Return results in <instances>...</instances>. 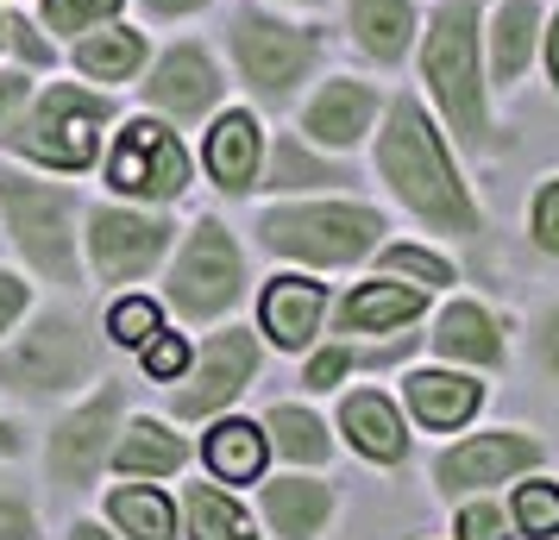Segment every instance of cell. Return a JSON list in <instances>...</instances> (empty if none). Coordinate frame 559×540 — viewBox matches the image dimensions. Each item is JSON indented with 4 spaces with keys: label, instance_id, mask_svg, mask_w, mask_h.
<instances>
[{
    "label": "cell",
    "instance_id": "ba28073f",
    "mask_svg": "<svg viewBox=\"0 0 559 540\" xmlns=\"http://www.w3.org/2000/svg\"><path fill=\"white\" fill-rule=\"evenodd\" d=\"M233 51H239V70L252 76V88L283 95V88L308 70L314 38L296 32V26H283V20H264V13H239V20H233Z\"/></svg>",
    "mask_w": 559,
    "mask_h": 540
},
{
    "label": "cell",
    "instance_id": "f1b7e54d",
    "mask_svg": "<svg viewBox=\"0 0 559 540\" xmlns=\"http://www.w3.org/2000/svg\"><path fill=\"white\" fill-rule=\"evenodd\" d=\"M76 57H82L88 76L120 82V76H132V70L145 63V38H139V32H102V38H88Z\"/></svg>",
    "mask_w": 559,
    "mask_h": 540
},
{
    "label": "cell",
    "instance_id": "6da1fadb",
    "mask_svg": "<svg viewBox=\"0 0 559 540\" xmlns=\"http://www.w3.org/2000/svg\"><path fill=\"white\" fill-rule=\"evenodd\" d=\"M378 157H383L390 189H396L421 220H433V227H447V232L478 227V214H472V202H465V189H459V177H453V164H447V145L433 139L428 113L415 101L390 107V127H383Z\"/></svg>",
    "mask_w": 559,
    "mask_h": 540
},
{
    "label": "cell",
    "instance_id": "8d00e7d4",
    "mask_svg": "<svg viewBox=\"0 0 559 540\" xmlns=\"http://www.w3.org/2000/svg\"><path fill=\"white\" fill-rule=\"evenodd\" d=\"M182 364H189L182 339L157 327V339H145V371H152V377H182Z\"/></svg>",
    "mask_w": 559,
    "mask_h": 540
},
{
    "label": "cell",
    "instance_id": "e0dca14e",
    "mask_svg": "<svg viewBox=\"0 0 559 540\" xmlns=\"http://www.w3.org/2000/svg\"><path fill=\"white\" fill-rule=\"evenodd\" d=\"M321 327V284L308 277H277L264 289V334L277 346H308V334Z\"/></svg>",
    "mask_w": 559,
    "mask_h": 540
},
{
    "label": "cell",
    "instance_id": "4dcf8cb0",
    "mask_svg": "<svg viewBox=\"0 0 559 540\" xmlns=\"http://www.w3.org/2000/svg\"><path fill=\"white\" fill-rule=\"evenodd\" d=\"M321 182H346L333 164H321V157H308L296 139H283L277 145V177H271V189H321Z\"/></svg>",
    "mask_w": 559,
    "mask_h": 540
},
{
    "label": "cell",
    "instance_id": "74e56055",
    "mask_svg": "<svg viewBox=\"0 0 559 540\" xmlns=\"http://www.w3.org/2000/svg\"><path fill=\"white\" fill-rule=\"evenodd\" d=\"M534 239H540L547 252H559V182H547L540 202H534Z\"/></svg>",
    "mask_w": 559,
    "mask_h": 540
},
{
    "label": "cell",
    "instance_id": "f35d334b",
    "mask_svg": "<svg viewBox=\"0 0 559 540\" xmlns=\"http://www.w3.org/2000/svg\"><path fill=\"white\" fill-rule=\"evenodd\" d=\"M346 371H353V352H346V346H333V352H321V359L308 364V389H333Z\"/></svg>",
    "mask_w": 559,
    "mask_h": 540
},
{
    "label": "cell",
    "instance_id": "7a4b0ae2",
    "mask_svg": "<svg viewBox=\"0 0 559 540\" xmlns=\"http://www.w3.org/2000/svg\"><path fill=\"white\" fill-rule=\"evenodd\" d=\"M378 214L353 202H302V207H277L258 220V239L283 257H308V264H353L371 252L378 239Z\"/></svg>",
    "mask_w": 559,
    "mask_h": 540
},
{
    "label": "cell",
    "instance_id": "f6af8a7d",
    "mask_svg": "<svg viewBox=\"0 0 559 540\" xmlns=\"http://www.w3.org/2000/svg\"><path fill=\"white\" fill-rule=\"evenodd\" d=\"M547 63H554V88H559V20H554V38H547Z\"/></svg>",
    "mask_w": 559,
    "mask_h": 540
},
{
    "label": "cell",
    "instance_id": "603a6c76",
    "mask_svg": "<svg viewBox=\"0 0 559 540\" xmlns=\"http://www.w3.org/2000/svg\"><path fill=\"white\" fill-rule=\"evenodd\" d=\"M107 515L127 528L132 540H177V509L164 490H145V484H127L107 496Z\"/></svg>",
    "mask_w": 559,
    "mask_h": 540
},
{
    "label": "cell",
    "instance_id": "ab89813d",
    "mask_svg": "<svg viewBox=\"0 0 559 540\" xmlns=\"http://www.w3.org/2000/svg\"><path fill=\"white\" fill-rule=\"evenodd\" d=\"M0 540H38L32 509L20 503V496H7V490H0Z\"/></svg>",
    "mask_w": 559,
    "mask_h": 540
},
{
    "label": "cell",
    "instance_id": "484cf974",
    "mask_svg": "<svg viewBox=\"0 0 559 540\" xmlns=\"http://www.w3.org/2000/svg\"><path fill=\"white\" fill-rule=\"evenodd\" d=\"M353 26H358V45L390 63L408 45V0H353Z\"/></svg>",
    "mask_w": 559,
    "mask_h": 540
},
{
    "label": "cell",
    "instance_id": "7402d4cb",
    "mask_svg": "<svg viewBox=\"0 0 559 540\" xmlns=\"http://www.w3.org/2000/svg\"><path fill=\"white\" fill-rule=\"evenodd\" d=\"M415 314H421V289L371 284V289H358V296H346L340 327H346V334H378V327H403V321H415Z\"/></svg>",
    "mask_w": 559,
    "mask_h": 540
},
{
    "label": "cell",
    "instance_id": "4316f807",
    "mask_svg": "<svg viewBox=\"0 0 559 540\" xmlns=\"http://www.w3.org/2000/svg\"><path fill=\"white\" fill-rule=\"evenodd\" d=\"M534 13L528 0H509L503 13H497V32H490V70L497 82H515L522 76V63H528V45H534Z\"/></svg>",
    "mask_w": 559,
    "mask_h": 540
},
{
    "label": "cell",
    "instance_id": "30bf717a",
    "mask_svg": "<svg viewBox=\"0 0 559 540\" xmlns=\"http://www.w3.org/2000/svg\"><path fill=\"white\" fill-rule=\"evenodd\" d=\"M258 371V339L252 334H214L207 339V352L195 359V371H189V384L177 389V415H214L227 409L233 396L246 389V377Z\"/></svg>",
    "mask_w": 559,
    "mask_h": 540
},
{
    "label": "cell",
    "instance_id": "d6a6232c",
    "mask_svg": "<svg viewBox=\"0 0 559 540\" xmlns=\"http://www.w3.org/2000/svg\"><path fill=\"white\" fill-rule=\"evenodd\" d=\"M107 334L120 339V346H145V339L157 334V309L145 302V296H127L120 309L107 314Z\"/></svg>",
    "mask_w": 559,
    "mask_h": 540
},
{
    "label": "cell",
    "instance_id": "7c38bea8",
    "mask_svg": "<svg viewBox=\"0 0 559 540\" xmlns=\"http://www.w3.org/2000/svg\"><path fill=\"white\" fill-rule=\"evenodd\" d=\"M88 245H95L102 277H139V271H152L157 252L170 245V227L152 220V214L107 207V214H95V227H88Z\"/></svg>",
    "mask_w": 559,
    "mask_h": 540
},
{
    "label": "cell",
    "instance_id": "8992f818",
    "mask_svg": "<svg viewBox=\"0 0 559 540\" xmlns=\"http://www.w3.org/2000/svg\"><path fill=\"white\" fill-rule=\"evenodd\" d=\"M88 377V339L70 314H45L13 352H0V384L51 396V389H76Z\"/></svg>",
    "mask_w": 559,
    "mask_h": 540
},
{
    "label": "cell",
    "instance_id": "277c9868",
    "mask_svg": "<svg viewBox=\"0 0 559 540\" xmlns=\"http://www.w3.org/2000/svg\"><path fill=\"white\" fill-rule=\"evenodd\" d=\"M107 127V101L102 95H88V88H51L38 113H32L26 127H13V145L38 164H57V170H82L88 157H95V132Z\"/></svg>",
    "mask_w": 559,
    "mask_h": 540
},
{
    "label": "cell",
    "instance_id": "ee69618b",
    "mask_svg": "<svg viewBox=\"0 0 559 540\" xmlns=\"http://www.w3.org/2000/svg\"><path fill=\"white\" fill-rule=\"evenodd\" d=\"M145 7H152V13H195L202 0H145Z\"/></svg>",
    "mask_w": 559,
    "mask_h": 540
},
{
    "label": "cell",
    "instance_id": "ffe728a7",
    "mask_svg": "<svg viewBox=\"0 0 559 540\" xmlns=\"http://www.w3.org/2000/svg\"><path fill=\"white\" fill-rule=\"evenodd\" d=\"M408 409L428 428H459L465 415L478 409V384L472 377H453V371H415L408 377Z\"/></svg>",
    "mask_w": 559,
    "mask_h": 540
},
{
    "label": "cell",
    "instance_id": "f546056e",
    "mask_svg": "<svg viewBox=\"0 0 559 540\" xmlns=\"http://www.w3.org/2000/svg\"><path fill=\"white\" fill-rule=\"evenodd\" d=\"M271 440H277L283 459H296V465L328 459V428H321L314 415H302V409H271Z\"/></svg>",
    "mask_w": 559,
    "mask_h": 540
},
{
    "label": "cell",
    "instance_id": "ac0fdd59",
    "mask_svg": "<svg viewBox=\"0 0 559 540\" xmlns=\"http://www.w3.org/2000/svg\"><path fill=\"white\" fill-rule=\"evenodd\" d=\"M328 509H333L328 484H308V478H277V484L264 490V515H271V528L283 540L321 535L328 528Z\"/></svg>",
    "mask_w": 559,
    "mask_h": 540
},
{
    "label": "cell",
    "instance_id": "d590c367",
    "mask_svg": "<svg viewBox=\"0 0 559 540\" xmlns=\"http://www.w3.org/2000/svg\"><path fill=\"white\" fill-rule=\"evenodd\" d=\"M459 540H509V521L497 503H465L459 509Z\"/></svg>",
    "mask_w": 559,
    "mask_h": 540
},
{
    "label": "cell",
    "instance_id": "5b68a950",
    "mask_svg": "<svg viewBox=\"0 0 559 540\" xmlns=\"http://www.w3.org/2000/svg\"><path fill=\"white\" fill-rule=\"evenodd\" d=\"M0 207H7V220L20 232V245L26 257L57 277V284H70L76 277V245H70V195H57L45 182H26V177H7L0 170Z\"/></svg>",
    "mask_w": 559,
    "mask_h": 540
},
{
    "label": "cell",
    "instance_id": "60d3db41",
    "mask_svg": "<svg viewBox=\"0 0 559 540\" xmlns=\"http://www.w3.org/2000/svg\"><path fill=\"white\" fill-rule=\"evenodd\" d=\"M20 309H26V284L0 271V334H7V321H13V314H20Z\"/></svg>",
    "mask_w": 559,
    "mask_h": 540
},
{
    "label": "cell",
    "instance_id": "52a82bcc",
    "mask_svg": "<svg viewBox=\"0 0 559 540\" xmlns=\"http://www.w3.org/2000/svg\"><path fill=\"white\" fill-rule=\"evenodd\" d=\"M239 252H233L227 227H214V220H202L195 227V239H189V252H182L177 277H170V302H177L182 314H195V321H207V314H221L239 296Z\"/></svg>",
    "mask_w": 559,
    "mask_h": 540
},
{
    "label": "cell",
    "instance_id": "44dd1931",
    "mask_svg": "<svg viewBox=\"0 0 559 540\" xmlns=\"http://www.w3.org/2000/svg\"><path fill=\"white\" fill-rule=\"evenodd\" d=\"M433 346L459 364H503V339H497V321L478 309V302H459V309L440 314V334Z\"/></svg>",
    "mask_w": 559,
    "mask_h": 540
},
{
    "label": "cell",
    "instance_id": "836d02e7",
    "mask_svg": "<svg viewBox=\"0 0 559 540\" xmlns=\"http://www.w3.org/2000/svg\"><path fill=\"white\" fill-rule=\"evenodd\" d=\"M383 264H390L396 277H415L421 289H440V284H453V271H447V264H440L433 252H415V245H390V252H383Z\"/></svg>",
    "mask_w": 559,
    "mask_h": 540
},
{
    "label": "cell",
    "instance_id": "9c48e42d",
    "mask_svg": "<svg viewBox=\"0 0 559 540\" xmlns=\"http://www.w3.org/2000/svg\"><path fill=\"white\" fill-rule=\"evenodd\" d=\"M107 177H114V189H127V195H157V202H170V195H182L189 164H182L177 139L164 127L132 120V127L120 132L114 157H107Z\"/></svg>",
    "mask_w": 559,
    "mask_h": 540
},
{
    "label": "cell",
    "instance_id": "5bb4252c",
    "mask_svg": "<svg viewBox=\"0 0 559 540\" xmlns=\"http://www.w3.org/2000/svg\"><path fill=\"white\" fill-rule=\"evenodd\" d=\"M145 95H152L164 113H182V120H195V113H207L214 107V95H221V76H214V63H207L202 51H170L164 63H157V76L145 82Z\"/></svg>",
    "mask_w": 559,
    "mask_h": 540
},
{
    "label": "cell",
    "instance_id": "4fadbf2b",
    "mask_svg": "<svg viewBox=\"0 0 559 540\" xmlns=\"http://www.w3.org/2000/svg\"><path fill=\"white\" fill-rule=\"evenodd\" d=\"M114 415H120V389H102L88 409H76L51 434V471L63 478V484H95V471H102V459H107Z\"/></svg>",
    "mask_w": 559,
    "mask_h": 540
},
{
    "label": "cell",
    "instance_id": "7bdbcfd3",
    "mask_svg": "<svg viewBox=\"0 0 559 540\" xmlns=\"http://www.w3.org/2000/svg\"><path fill=\"white\" fill-rule=\"evenodd\" d=\"M7 32H13V38H20V51H26V57H45V45H38V38H32V26H20V20H13V26H7Z\"/></svg>",
    "mask_w": 559,
    "mask_h": 540
},
{
    "label": "cell",
    "instance_id": "2e32d148",
    "mask_svg": "<svg viewBox=\"0 0 559 540\" xmlns=\"http://www.w3.org/2000/svg\"><path fill=\"white\" fill-rule=\"evenodd\" d=\"M340 428L353 434L358 453H371V459H383V465H396V459L408 453L403 421H396V409L383 403L378 389H358V396H346V409H340Z\"/></svg>",
    "mask_w": 559,
    "mask_h": 540
},
{
    "label": "cell",
    "instance_id": "7dc6e473",
    "mask_svg": "<svg viewBox=\"0 0 559 540\" xmlns=\"http://www.w3.org/2000/svg\"><path fill=\"white\" fill-rule=\"evenodd\" d=\"M547 359H554V371H559V314H554V327H547Z\"/></svg>",
    "mask_w": 559,
    "mask_h": 540
},
{
    "label": "cell",
    "instance_id": "b9f144b4",
    "mask_svg": "<svg viewBox=\"0 0 559 540\" xmlns=\"http://www.w3.org/2000/svg\"><path fill=\"white\" fill-rule=\"evenodd\" d=\"M20 101H26V82H20V76H7V82H0V127H7L13 113H20Z\"/></svg>",
    "mask_w": 559,
    "mask_h": 540
},
{
    "label": "cell",
    "instance_id": "d6986e66",
    "mask_svg": "<svg viewBox=\"0 0 559 540\" xmlns=\"http://www.w3.org/2000/svg\"><path fill=\"white\" fill-rule=\"evenodd\" d=\"M207 170L221 189H252L258 177V120L252 113H221V127L207 132Z\"/></svg>",
    "mask_w": 559,
    "mask_h": 540
},
{
    "label": "cell",
    "instance_id": "bcb514c9",
    "mask_svg": "<svg viewBox=\"0 0 559 540\" xmlns=\"http://www.w3.org/2000/svg\"><path fill=\"white\" fill-rule=\"evenodd\" d=\"M76 540H114L107 528H95V521H76Z\"/></svg>",
    "mask_w": 559,
    "mask_h": 540
},
{
    "label": "cell",
    "instance_id": "1f68e13d",
    "mask_svg": "<svg viewBox=\"0 0 559 540\" xmlns=\"http://www.w3.org/2000/svg\"><path fill=\"white\" fill-rule=\"evenodd\" d=\"M515 521H522V535H559V490L522 484L515 490Z\"/></svg>",
    "mask_w": 559,
    "mask_h": 540
},
{
    "label": "cell",
    "instance_id": "8fae6325",
    "mask_svg": "<svg viewBox=\"0 0 559 540\" xmlns=\"http://www.w3.org/2000/svg\"><path fill=\"white\" fill-rule=\"evenodd\" d=\"M528 465H540V446L528 434L503 428V434H478L465 446H453L433 465V478H440V490H484V484H503L509 471H528Z\"/></svg>",
    "mask_w": 559,
    "mask_h": 540
},
{
    "label": "cell",
    "instance_id": "9a60e30c",
    "mask_svg": "<svg viewBox=\"0 0 559 540\" xmlns=\"http://www.w3.org/2000/svg\"><path fill=\"white\" fill-rule=\"evenodd\" d=\"M371 113H378V95L365 82H328L314 95V107H308V132L321 145H358V132L371 127Z\"/></svg>",
    "mask_w": 559,
    "mask_h": 540
},
{
    "label": "cell",
    "instance_id": "d4e9b609",
    "mask_svg": "<svg viewBox=\"0 0 559 540\" xmlns=\"http://www.w3.org/2000/svg\"><path fill=\"white\" fill-rule=\"evenodd\" d=\"M114 465L132 471V478H145V471H177L182 465V440L170 428H157V421H132L127 440L114 446Z\"/></svg>",
    "mask_w": 559,
    "mask_h": 540
},
{
    "label": "cell",
    "instance_id": "cb8c5ba5",
    "mask_svg": "<svg viewBox=\"0 0 559 540\" xmlns=\"http://www.w3.org/2000/svg\"><path fill=\"white\" fill-rule=\"evenodd\" d=\"M258 465H264V434H258L252 421H221L207 434V471L214 478L246 484V478H258Z\"/></svg>",
    "mask_w": 559,
    "mask_h": 540
},
{
    "label": "cell",
    "instance_id": "e575fe53",
    "mask_svg": "<svg viewBox=\"0 0 559 540\" xmlns=\"http://www.w3.org/2000/svg\"><path fill=\"white\" fill-rule=\"evenodd\" d=\"M120 0H51L45 7V20H51V32H82V26H95V20H107Z\"/></svg>",
    "mask_w": 559,
    "mask_h": 540
},
{
    "label": "cell",
    "instance_id": "3957f363",
    "mask_svg": "<svg viewBox=\"0 0 559 540\" xmlns=\"http://www.w3.org/2000/svg\"><path fill=\"white\" fill-rule=\"evenodd\" d=\"M472 20H478V0H453V7H440V20L428 32V88H433V101L447 107V120H453L459 139H484Z\"/></svg>",
    "mask_w": 559,
    "mask_h": 540
},
{
    "label": "cell",
    "instance_id": "83f0119b",
    "mask_svg": "<svg viewBox=\"0 0 559 540\" xmlns=\"http://www.w3.org/2000/svg\"><path fill=\"white\" fill-rule=\"evenodd\" d=\"M182 509H189V535H195V540H258L252 528H246V515L233 509L221 490H207V484L189 490V503H182Z\"/></svg>",
    "mask_w": 559,
    "mask_h": 540
}]
</instances>
